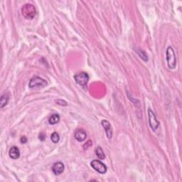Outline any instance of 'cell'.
Wrapping results in <instances>:
<instances>
[{
  "label": "cell",
  "mask_w": 182,
  "mask_h": 182,
  "mask_svg": "<svg viewBox=\"0 0 182 182\" xmlns=\"http://www.w3.org/2000/svg\"><path fill=\"white\" fill-rule=\"evenodd\" d=\"M65 166L64 164L61 162V161H58V162L55 163L53 166H52V171H53L55 175H60L64 171Z\"/></svg>",
  "instance_id": "52a82bcc"
},
{
  "label": "cell",
  "mask_w": 182,
  "mask_h": 182,
  "mask_svg": "<svg viewBox=\"0 0 182 182\" xmlns=\"http://www.w3.org/2000/svg\"><path fill=\"white\" fill-rule=\"evenodd\" d=\"M166 61H167L168 67L170 69L176 68V58L174 50L172 47L169 46L166 49Z\"/></svg>",
  "instance_id": "7a4b0ae2"
},
{
  "label": "cell",
  "mask_w": 182,
  "mask_h": 182,
  "mask_svg": "<svg viewBox=\"0 0 182 182\" xmlns=\"http://www.w3.org/2000/svg\"><path fill=\"white\" fill-rule=\"evenodd\" d=\"M92 145V141L89 140L88 142L86 143V144H85L84 145V147H85V149H86V148L87 149L88 147H91Z\"/></svg>",
  "instance_id": "d6986e66"
},
{
  "label": "cell",
  "mask_w": 182,
  "mask_h": 182,
  "mask_svg": "<svg viewBox=\"0 0 182 182\" xmlns=\"http://www.w3.org/2000/svg\"><path fill=\"white\" fill-rule=\"evenodd\" d=\"M96 154L100 159H103H103H105V153L103 150V149H102L100 147H98L96 148Z\"/></svg>",
  "instance_id": "5bb4252c"
},
{
  "label": "cell",
  "mask_w": 182,
  "mask_h": 182,
  "mask_svg": "<svg viewBox=\"0 0 182 182\" xmlns=\"http://www.w3.org/2000/svg\"><path fill=\"white\" fill-rule=\"evenodd\" d=\"M56 103L59 105L61 106H66L67 105V103L65 100H57L56 101Z\"/></svg>",
  "instance_id": "2e32d148"
},
{
  "label": "cell",
  "mask_w": 182,
  "mask_h": 182,
  "mask_svg": "<svg viewBox=\"0 0 182 182\" xmlns=\"http://www.w3.org/2000/svg\"><path fill=\"white\" fill-rule=\"evenodd\" d=\"M51 141L53 142L54 144L58 143L59 142V140H60L59 134L57 133H56V132H55V133H54L51 135Z\"/></svg>",
  "instance_id": "9a60e30c"
},
{
  "label": "cell",
  "mask_w": 182,
  "mask_h": 182,
  "mask_svg": "<svg viewBox=\"0 0 182 182\" xmlns=\"http://www.w3.org/2000/svg\"><path fill=\"white\" fill-rule=\"evenodd\" d=\"M148 118H149V124L150 126L151 129L154 132L158 129L159 126V122L157 120V119L156 118L155 114L154 113V112L150 108L148 109Z\"/></svg>",
  "instance_id": "5b68a950"
},
{
  "label": "cell",
  "mask_w": 182,
  "mask_h": 182,
  "mask_svg": "<svg viewBox=\"0 0 182 182\" xmlns=\"http://www.w3.org/2000/svg\"><path fill=\"white\" fill-rule=\"evenodd\" d=\"M21 13L26 19H33L36 14V9L33 4H26L21 8Z\"/></svg>",
  "instance_id": "6da1fadb"
},
{
  "label": "cell",
  "mask_w": 182,
  "mask_h": 182,
  "mask_svg": "<svg viewBox=\"0 0 182 182\" xmlns=\"http://www.w3.org/2000/svg\"><path fill=\"white\" fill-rule=\"evenodd\" d=\"M9 100V94L8 93H4L2 95L1 100H0V108H3L8 103Z\"/></svg>",
  "instance_id": "8fae6325"
},
{
  "label": "cell",
  "mask_w": 182,
  "mask_h": 182,
  "mask_svg": "<svg viewBox=\"0 0 182 182\" xmlns=\"http://www.w3.org/2000/svg\"><path fill=\"white\" fill-rule=\"evenodd\" d=\"M91 166L95 170L100 174H105L107 172V166L100 160L95 159L91 162Z\"/></svg>",
  "instance_id": "8992f818"
},
{
  "label": "cell",
  "mask_w": 182,
  "mask_h": 182,
  "mask_svg": "<svg viewBox=\"0 0 182 182\" xmlns=\"http://www.w3.org/2000/svg\"><path fill=\"white\" fill-rule=\"evenodd\" d=\"M136 53L138 54L139 57H140V58L142 59L143 61H144L145 62L148 61V56H147V55L146 52L144 51L143 50L138 49L136 50Z\"/></svg>",
  "instance_id": "4fadbf2b"
},
{
  "label": "cell",
  "mask_w": 182,
  "mask_h": 182,
  "mask_svg": "<svg viewBox=\"0 0 182 182\" xmlns=\"http://www.w3.org/2000/svg\"><path fill=\"white\" fill-rule=\"evenodd\" d=\"M9 155L12 159H17L20 156V150L17 147H12L9 151Z\"/></svg>",
  "instance_id": "30bf717a"
},
{
  "label": "cell",
  "mask_w": 182,
  "mask_h": 182,
  "mask_svg": "<svg viewBox=\"0 0 182 182\" xmlns=\"http://www.w3.org/2000/svg\"><path fill=\"white\" fill-rule=\"evenodd\" d=\"M74 79L77 84L80 85L83 88H86L89 81V76L86 72H81V73L75 75Z\"/></svg>",
  "instance_id": "277c9868"
},
{
  "label": "cell",
  "mask_w": 182,
  "mask_h": 182,
  "mask_svg": "<svg viewBox=\"0 0 182 182\" xmlns=\"http://www.w3.org/2000/svg\"><path fill=\"white\" fill-rule=\"evenodd\" d=\"M60 121V116L58 114H54L50 117L49 119V123L51 125H54V124H56L58 123Z\"/></svg>",
  "instance_id": "7c38bea8"
},
{
  "label": "cell",
  "mask_w": 182,
  "mask_h": 182,
  "mask_svg": "<svg viewBox=\"0 0 182 182\" xmlns=\"http://www.w3.org/2000/svg\"><path fill=\"white\" fill-rule=\"evenodd\" d=\"M74 137L77 141L81 142H83L86 140V139L87 138L86 132L83 129H76V131L75 132Z\"/></svg>",
  "instance_id": "ba28073f"
},
{
  "label": "cell",
  "mask_w": 182,
  "mask_h": 182,
  "mask_svg": "<svg viewBox=\"0 0 182 182\" xmlns=\"http://www.w3.org/2000/svg\"><path fill=\"white\" fill-rule=\"evenodd\" d=\"M47 81L39 76H34L30 80L29 87L30 88H42L47 86Z\"/></svg>",
  "instance_id": "3957f363"
},
{
  "label": "cell",
  "mask_w": 182,
  "mask_h": 182,
  "mask_svg": "<svg viewBox=\"0 0 182 182\" xmlns=\"http://www.w3.org/2000/svg\"><path fill=\"white\" fill-rule=\"evenodd\" d=\"M101 124L104 128L105 130L107 138L108 139H111L112 137H113V129H112L110 123L108 121L105 120V119H103V120L101 122Z\"/></svg>",
  "instance_id": "9c48e42d"
},
{
  "label": "cell",
  "mask_w": 182,
  "mask_h": 182,
  "mask_svg": "<svg viewBox=\"0 0 182 182\" xmlns=\"http://www.w3.org/2000/svg\"><path fill=\"white\" fill-rule=\"evenodd\" d=\"M39 138L40 140H41V141H44V140H45V139H46V134H44V133H40V134H39Z\"/></svg>",
  "instance_id": "ac0fdd59"
},
{
  "label": "cell",
  "mask_w": 182,
  "mask_h": 182,
  "mask_svg": "<svg viewBox=\"0 0 182 182\" xmlns=\"http://www.w3.org/2000/svg\"><path fill=\"white\" fill-rule=\"evenodd\" d=\"M27 140H28V139H27V138L26 136H22L21 139H20V141H21V142L22 144H25L27 142Z\"/></svg>",
  "instance_id": "e0dca14e"
}]
</instances>
